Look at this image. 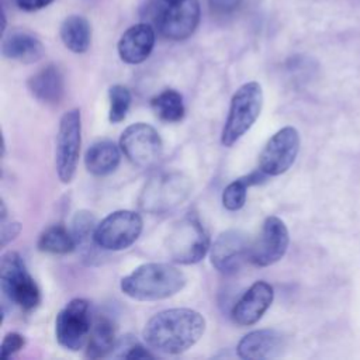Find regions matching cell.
<instances>
[{"label": "cell", "instance_id": "cell-5", "mask_svg": "<svg viewBox=\"0 0 360 360\" xmlns=\"http://www.w3.org/2000/svg\"><path fill=\"white\" fill-rule=\"evenodd\" d=\"M0 284L4 297L24 311H32L41 302V291L17 252L1 256Z\"/></svg>", "mask_w": 360, "mask_h": 360}, {"label": "cell", "instance_id": "cell-4", "mask_svg": "<svg viewBox=\"0 0 360 360\" xmlns=\"http://www.w3.org/2000/svg\"><path fill=\"white\" fill-rule=\"evenodd\" d=\"M263 107V90L257 82L242 84L232 96L229 112L221 134L224 146H232L256 122Z\"/></svg>", "mask_w": 360, "mask_h": 360}, {"label": "cell", "instance_id": "cell-6", "mask_svg": "<svg viewBox=\"0 0 360 360\" xmlns=\"http://www.w3.org/2000/svg\"><path fill=\"white\" fill-rule=\"evenodd\" d=\"M166 249L170 259L181 264L198 263L210 249V238L194 214L179 219L167 233Z\"/></svg>", "mask_w": 360, "mask_h": 360}, {"label": "cell", "instance_id": "cell-25", "mask_svg": "<svg viewBox=\"0 0 360 360\" xmlns=\"http://www.w3.org/2000/svg\"><path fill=\"white\" fill-rule=\"evenodd\" d=\"M97 228L96 218L89 211H77L73 217L72 222V235L75 238L76 246H80L82 249L90 250L91 245L96 243L94 240V232Z\"/></svg>", "mask_w": 360, "mask_h": 360}, {"label": "cell", "instance_id": "cell-23", "mask_svg": "<svg viewBox=\"0 0 360 360\" xmlns=\"http://www.w3.org/2000/svg\"><path fill=\"white\" fill-rule=\"evenodd\" d=\"M150 104L156 115L165 122H179L183 120L186 112L181 94L173 89L163 90L155 96Z\"/></svg>", "mask_w": 360, "mask_h": 360}, {"label": "cell", "instance_id": "cell-7", "mask_svg": "<svg viewBox=\"0 0 360 360\" xmlns=\"http://www.w3.org/2000/svg\"><path fill=\"white\" fill-rule=\"evenodd\" d=\"M82 143V117L80 110L66 111L60 121L56 135L55 166L62 183H70L75 177Z\"/></svg>", "mask_w": 360, "mask_h": 360}, {"label": "cell", "instance_id": "cell-11", "mask_svg": "<svg viewBox=\"0 0 360 360\" xmlns=\"http://www.w3.org/2000/svg\"><path fill=\"white\" fill-rule=\"evenodd\" d=\"M300 150V134L294 127L278 129L264 145L259 156V169L267 176L285 173Z\"/></svg>", "mask_w": 360, "mask_h": 360}, {"label": "cell", "instance_id": "cell-28", "mask_svg": "<svg viewBox=\"0 0 360 360\" xmlns=\"http://www.w3.org/2000/svg\"><path fill=\"white\" fill-rule=\"evenodd\" d=\"M24 346V338L17 332H10L4 336L0 346V357L3 360L10 359L14 353H17Z\"/></svg>", "mask_w": 360, "mask_h": 360}, {"label": "cell", "instance_id": "cell-16", "mask_svg": "<svg viewBox=\"0 0 360 360\" xmlns=\"http://www.w3.org/2000/svg\"><path fill=\"white\" fill-rule=\"evenodd\" d=\"M155 46V30L150 24L139 22L129 27L120 38L117 49L122 62L138 65L148 59Z\"/></svg>", "mask_w": 360, "mask_h": 360}, {"label": "cell", "instance_id": "cell-2", "mask_svg": "<svg viewBox=\"0 0 360 360\" xmlns=\"http://www.w3.org/2000/svg\"><path fill=\"white\" fill-rule=\"evenodd\" d=\"M186 285V276L169 263H145L121 280V291L138 301L173 297Z\"/></svg>", "mask_w": 360, "mask_h": 360}, {"label": "cell", "instance_id": "cell-32", "mask_svg": "<svg viewBox=\"0 0 360 360\" xmlns=\"http://www.w3.org/2000/svg\"><path fill=\"white\" fill-rule=\"evenodd\" d=\"M17 1V6L21 8V10H25V11H37V10H41L44 7H46L48 4H51L53 0H15Z\"/></svg>", "mask_w": 360, "mask_h": 360}, {"label": "cell", "instance_id": "cell-20", "mask_svg": "<svg viewBox=\"0 0 360 360\" xmlns=\"http://www.w3.org/2000/svg\"><path fill=\"white\" fill-rule=\"evenodd\" d=\"M121 160L118 146L111 141H98L89 146L84 155L86 169L94 176H107L112 173Z\"/></svg>", "mask_w": 360, "mask_h": 360}, {"label": "cell", "instance_id": "cell-30", "mask_svg": "<svg viewBox=\"0 0 360 360\" xmlns=\"http://www.w3.org/2000/svg\"><path fill=\"white\" fill-rule=\"evenodd\" d=\"M208 1H210L211 10L219 14L231 13L236 10L238 6L242 3V0H208Z\"/></svg>", "mask_w": 360, "mask_h": 360}, {"label": "cell", "instance_id": "cell-31", "mask_svg": "<svg viewBox=\"0 0 360 360\" xmlns=\"http://www.w3.org/2000/svg\"><path fill=\"white\" fill-rule=\"evenodd\" d=\"M21 231V225L18 222H1V246H6L10 240H13Z\"/></svg>", "mask_w": 360, "mask_h": 360}, {"label": "cell", "instance_id": "cell-26", "mask_svg": "<svg viewBox=\"0 0 360 360\" xmlns=\"http://www.w3.org/2000/svg\"><path fill=\"white\" fill-rule=\"evenodd\" d=\"M108 98H110V111H108V120L112 124L121 122L129 110L131 105V93L125 86L114 84L108 90Z\"/></svg>", "mask_w": 360, "mask_h": 360}, {"label": "cell", "instance_id": "cell-27", "mask_svg": "<svg viewBox=\"0 0 360 360\" xmlns=\"http://www.w3.org/2000/svg\"><path fill=\"white\" fill-rule=\"evenodd\" d=\"M249 187L250 183L248 181L246 176L229 183L222 191V205L229 211L240 210L246 202Z\"/></svg>", "mask_w": 360, "mask_h": 360}, {"label": "cell", "instance_id": "cell-12", "mask_svg": "<svg viewBox=\"0 0 360 360\" xmlns=\"http://www.w3.org/2000/svg\"><path fill=\"white\" fill-rule=\"evenodd\" d=\"M288 242L290 236L285 224L277 217H267L259 238L250 246L249 260L259 267L271 266L285 255Z\"/></svg>", "mask_w": 360, "mask_h": 360}, {"label": "cell", "instance_id": "cell-9", "mask_svg": "<svg viewBox=\"0 0 360 360\" xmlns=\"http://www.w3.org/2000/svg\"><path fill=\"white\" fill-rule=\"evenodd\" d=\"M120 148L125 158L141 169L153 167L163 155V143L158 131L145 122L127 127L120 138Z\"/></svg>", "mask_w": 360, "mask_h": 360}, {"label": "cell", "instance_id": "cell-17", "mask_svg": "<svg viewBox=\"0 0 360 360\" xmlns=\"http://www.w3.org/2000/svg\"><path fill=\"white\" fill-rule=\"evenodd\" d=\"M284 347V338L274 329H257L245 335L238 346L236 352L240 359L262 360L271 359L281 353Z\"/></svg>", "mask_w": 360, "mask_h": 360}, {"label": "cell", "instance_id": "cell-18", "mask_svg": "<svg viewBox=\"0 0 360 360\" xmlns=\"http://www.w3.org/2000/svg\"><path fill=\"white\" fill-rule=\"evenodd\" d=\"M31 94L46 104H58L65 93L63 75L55 65H48L28 79Z\"/></svg>", "mask_w": 360, "mask_h": 360}, {"label": "cell", "instance_id": "cell-15", "mask_svg": "<svg viewBox=\"0 0 360 360\" xmlns=\"http://www.w3.org/2000/svg\"><path fill=\"white\" fill-rule=\"evenodd\" d=\"M273 298V287L266 281H256L235 304L232 309L233 321L240 326L256 323L270 308Z\"/></svg>", "mask_w": 360, "mask_h": 360}, {"label": "cell", "instance_id": "cell-24", "mask_svg": "<svg viewBox=\"0 0 360 360\" xmlns=\"http://www.w3.org/2000/svg\"><path fill=\"white\" fill-rule=\"evenodd\" d=\"M75 238L63 225H52L46 228L38 239V249L46 253L66 255L75 250Z\"/></svg>", "mask_w": 360, "mask_h": 360}, {"label": "cell", "instance_id": "cell-22", "mask_svg": "<svg viewBox=\"0 0 360 360\" xmlns=\"http://www.w3.org/2000/svg\"><path fill=\"white\" fill-rule=\"evenodd\" d=\"M115 349V328L110 318L98 316L91 326L86 345V356L89 359H100Z\"/></svg>", "mask_w": 360, "mask_h": 360}, {"label": "cell", "instance_id": "cell-3", "mask_svg": "<svg viewBox=\"0 0 360 360\" xmlns=\"http://www.w3.org/2000/svg\"><path fill=\"white\" fill-rule=\"evenodd\" d=\"M191 193L190 179L176 170L159 172L143 186L138 197V205L149 214L167 212L188 198Z\"/></svg>", "mask_w": 360, "mask_h": 360}, {"label": "cell", "instance_id": "cell-33", "mask_svg": "<svg viewBox=\"0 0 360 360\" xmlns=\"http://www.w3.org/2000/svg\"><path fill=\"white\" fill-rule=\"evenodd\" d=\"M163 1H166V3H173V1H177V0H163Z\"/></svg>", "mask_w": 360, "mask_h": 360}, {"label": "cell", "instance_id": "cell-13", "mask_svg": "<svg viewBox=\"0 0 360 360\" xmlns=\"http://www.w3.org/2000/svg\"><path fill=\"white\" fill-rule=\"evenodd\" d=\"M200 22L198 0H177L167 3L156 20L160 34L173 41L188 38Z\"/></svg>", "mask_w": 360, "mask_h": 360}, {"label": "cell", "instance_id": "cell-1", "mask_svg": "<svg viewBox=\"0 0 360 360\" xmlns=\"http://www.w3.org/2000/svg\"><path fill=\"white\" fill-rule=\"evenodd\" d=\"M204 330L205 319L198 311L172 308L153 315L142 336L149 347L166 354H179L194 346Z\"/></svg>", "mask_w": 360, "mask_h": 360}, {"label": "cell", "instance_id": "cell-8", "mask_svg": "<svg viewBox=\"0 0 360 360\" xmlns=\"http://www.w3.org/2000/svg\"><path fill=\"white\" fill-rule=\"evenodd\" d=\"M142 218L131 210H120L108 214L97 224L94 232L96 245L104 250H124L129 248L142 232Z\"/></svg>", "mask_w": 360, "mask_h": 360}, {"label": "cell", "instance_id": "cell-29", "mask_svg": "<svg viewBox=\"0 0 360 360\" xmlns=\"http://www.w3.org/2000/svg\"><path fill=\"white\" fill-rule=\"evenodd\" d=\"M121 353H118V357H124V359H152L153 354L141 343H138L136 340H125L124 342V347Z\"/></svg>", "mask_w": 360, "mask_h": 360}, {"label": "cell", "instance_id": "cell-21", "mask_svg": "<svg viewBox=\"0 0 360 360\" xmlns=\"http://www.w3.org/2000/svg\"><path fill=\"white\" fill-rule=\"evenodd\" d=\"M59 34L63 45L75 53H83L90 46L91 28L89 21L82 15L73 14L66 17L60 24Z\"/></svg>", "mask_w": 360, "mask_h": 360}, {"label": "cell", "instance_id": "cell-10", "mask_svg": "<svg viewBox=\"0 0 360 360\" xmlns=\"http://www.w3.org/2000/svg\"><path fill=\"white\" fill-rule=\"evenodd\" d=\"M91 330L90 307L83 298L69 301L58 314L55 321V335L58 343L72 352L87 345Z\"/></svg>", "mask_w": 360, "mask_h": 360}, {"label": "cell", "instance_id": "cell-14", "mask_svg": "<svg viewBox=\"0 0 360 360\" xmlns=\"http://www.w3.org/2000/svg\"><path fill=\"white\" fill-rule=\"evenodd\" d=\"M250 246L246 233L228 229L217 236L211 248V263L219 273L233 274L249 259Z\"/></svg>", "mask_w": 360, "mask_h": 360}, {"label": "cell", "instance_id": "cell-19", "mask_svg": "<svg viewBox=\"0 0 360 360\" xmlns=\"http://www.w3.org/2000/svg\"><path fill=\"white\" fill-rule=\"evenodd\" d=\"M1 52L7 59L34 63L44 56L45 48L35 35L25 31H13L4 37Z\"/></svg>", "mask_w": 360, "mask_h": 360}]
</instances>
